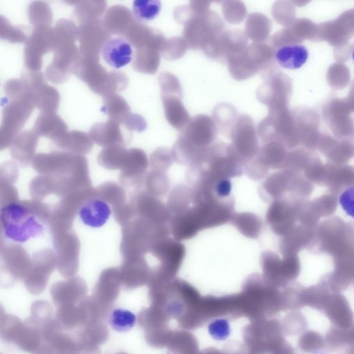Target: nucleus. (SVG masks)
Returning a JSON list of instances; mask_svg holds the SVG:
<instances>
[{
    "instance_id": "1",
    "label": "nucleus",
    "mask_w": 354,
    "mask_h": 354,
    "mask_svg": "<svg viewBox=\"0 0 354 354\" xmlns=\"http://www.w3.org/2000/svg\"><path fill=\"white\" fill-rule=\"evenodd\" d=\"M51 213L48 206L39 200L15 201L5 204L1 209L3 235L16 243L38 238L50 223Z\"/></svg>"
},
{
    "instance_id": "2",
    "label": "nucleus",
    "mask_w": 354,
    "mask_h": 354,
    "mask_svg": "<svg viewBox=\"0 0 354 354\" xmlns=\"http://www.w3.org/2000/svg\"><path fill=\"white\" fill-rule=\"evenodd\" d=\"M79 33V27L67 19H59L52 28L53 58L46 69V77L53 84L65 82L73 73V65L80 57L75 44Z\"/></svg>"
},
{
    "instance_id": "3",
    "label": "nucleus",
    "mask_w": 354,
    "mask_h": 354,
    "mask_svg": "<svg viewBox=\"0 0 354 354\" xmlns=\"http://www.w3.org/2000/svg\"><path fill=\"white\" fill-rule=\"evenodd\" d=\"M257 132L264 142H279L294 147L298 140L295 121L288 106L268 109V115L258 124Z\"/></svg>"
},
{
    "instance_id": "4",
    "label": "nucleus",
    "mask_w": 354,
    "mask_h": 354,
    "mask_svg": "<svg viewBox=\"0 0 354 354\" xmlns=\"http://www.w3.org/2000/svg\"><path fill=\"white\" fill-rule=\"evenodd\" d=\"M35 109L30 98L11 100L4 106L0 127L1 149L11 145Z\"/></svg>"
},
{
    "instance_id": "5",
    "label": "nucleus",
    "mask_w": 354,
    "mask_h": 354,
    "mask_svg": "<svg viewBox=\"0 0 354 354\" xmlns=\"http://www.w3.org/2000/svg\"><path fill=\"white\" fill-rule=\"evenodd\" d=\"M224 23L214 11L208 10L191 18L185 25L183 38L192 50L201 49L212 36L223 31Z\"/></svg>"
},
{
    "instance_id": "6",
    "label": "nucleus",
    "mask_w": 354,
    "mask_h": 354,
    "mask_svg": "<svg viewBox=\"0 0 354 354\" xmlns=\"http://www.w3.org/2000/svg\"><path fill=\"white\" fill-rule=\"evenodd\" d=\"M53 50L52 28H34L24 45L25 68L32 71H40L44 55Z\"/></svg>"
},
{
    "instance_id": "7",
    "label": "nucleus",
    "mask_w": 354,
    "mask_h": 354,
    "mask_svg": "<svg viewBox=\"0 0 354 354\" xmlns=\"http://www.w3.org/2000/svg\"><path fill=\"white\" fill-rule=\"evenodd\" d=\"M79 32L80 56L100 61L102 47L112 36L102 19L80 24Z\"/></svg>"
},
{
    "instance_id": "8",
    "label": "nucleus",
    "mask_w": 354,
    "mask_h": 354,
    "mask_svg": "<svg viewBox=\"0 0 354 354\" xmlns=\"http://www.w3.org/2000/svg\"><path fill=\"white\" fill-rule=\"evenodd\" d=\"M290 93L291 84L288 77L274 72L258 87L256 95L259 102L270 109L287 106Z\"/></svg>"
},
{
    "instance_id": "9",
    "label": "nucleus",
    "mask_w": 354,
    "mask_h": 354,
    "mask_svg": "<svg viewBox=\"0 0 354 354\" xmlns=\"http://www.w3.org/2000/svg\"><path fill=\"white\" fill-rule=\"evenodd\" d=\"M72 73L96 94L104 95L110 71L100 61L80 56L73 64Z\"/></svg>"
},
{
    "instance_id": "10",
    "label": "nucleus",
    "mask_w": 354,
    "mask_h": 354,
    "mask_svg": "<svg viewBox=\"0 0 354 354\" xmlns=\"http://www.w3.org/2000/svg\"><path fill=\"white\" fill-rule=\"evenodd\" d=\"M218 127L214 119L207 115H197L190 119L183 129L182 136L196 148L205 147L216 137Z\"/></svg>"
},
{
    "instance_id": "11",
    "label": "nucleus",
    "mask_w": 354,
    "mask_h": 354,
    "mask_svg": "<svg viewBox=\"0 0 354 354\" xmlns=\"http://www.w3.org/2000/svg\"><path fill=\"white\" fill-rule=\"evenodd\" d=\"M257 130L250 115L239 116L230 133L235 151L246 156L254 154L258 149Z\"/></svg>"
},
{
    "instance_id": "12",
    "label": "nucleus",
    "mask_w": 354,
    "mask_h": 354,
    "mask_svg": "<svg viewBox=\"0 0 354 354\" xmlns=\"http://www.w3.org/2000/svg\"><path fill=\"white\" fill-rule=\"evenodd\" d=\"M123 37L136 49L147 48L159 51L160 54L167 40L160 32L136 19Z\"/></svg>"
},
{
    "instance_id": "13",
    "label": "nucleus",
    "mask_w": 354,
    "mask_h": 354,
    "mask_svg": "<svg viewBox=\"0 0 354 354\" xmlns=\"http://www.w3.org/2000/svg\"><path fill=\"white\" fill-rule=\"evenodd\" d=\"M82 221L92 227L104 225L109 219L111 209L108 203L95 194L87 198L78 211Z\"/></svg>"
},
{
    "instance_id": "14",
    "label": "nucleus",
    "mask_w": 354,
    "mask_h": 354,
    "mask_svg": "<svg viewBox=\"0 0 354 354\" xmlns=\"http://www.w3.org/2000/svg\"><path fill=\"white\" fill-rule=\"evenodd\" d=\"M53 244L57 253V264L64 266H77L79 241L75 234L70 230L56 232L54 234Z\"/></svg>"
},
{
    "instance_id": "15",
    "label": "nucleus",
    "mask_w": 354,
    "mask_h": 354,
    "mask_svg": "<svg viewBox=\"0 0 354 354\" xmlns=\"http://www.w3.org/2000/svg\"><path fill=\"white\" fill-rule=\"evenodd\" d=\"M101 53L104 61L115 68L124 66L132 59L131 44L124 38L109 39L104 44Z\"/></svg>"
},
{
    "instance_id": "16",
    "label": "nucleus",
    "mask_w": 354,
    "mask_h": 354,
    "mask_svg": "<svg viewBox=\"0 0 354 354\" xmlns=\"http://www.w3.org/2000/svg\"><path fill=\"white\" fill-rule=\"evenodd\" d=\"M38 138L33 129L20 132L10 146L11 156L21 165H28L35 158Z\"/></svg>"
},
{
    "instance_id": "17",
    "label": "nucleus",
    "mask_w": 354,
    "mask_h": 354,
    "mask_svg": "<svg viewBox=\"0 0 354 354\" xmlns=\"http://www.w3.org/2000/svg\"><path fill=\"white\" fill-rule=\"evenodd\" d=\"M102 19L106 28L111 35L122 37L136 21L132 12L122 5H114L110 7Z\"/></svg>"
},
{
    "instance_id": "18",
    "label": "nucleus",
    "mask_w": 354,
    "mask_h": 354,
    "mask_svg": "<svg viewBox=\"0 0 354 354\" xmlns=\"http://www.w3.org/2000/svg\"><path fill=\"white\" fill-rule=\"evenodd\" d=\"M178 95H161L165 116L174 129L183 130L190 120L189 114Z\"/></svg>"
},
{
    "instance_id": "19",
    "label": "nucleus",
    "mask_w": 354,
    "mask_h": 354,
    "mask_svg": "<svg viewBox=\"0 0 354 354\" xmlns=\"http://www.w3.org/2000/svg\"><path fill=\"white\" fill-rule=\"evenodd\" d=\"M88 135L93 142L101 147L122 145L124 138L120 124L108 120L105 122L96 123L91 128Z\"/></svg>"
},
{
    "instance_id": "20",
    "label": "nucleus",
    "mask_w": 354,
    "mask_h": 354,
    "mask_svg": "<svg viewBox=\"0 0 354 354\" xmlns=\"http://www.w3.org/2000/svg\"><path fill=\"white\" fill-rule=\"evenodd\" d=\"M54 142L59 148L75 155L86 154L93 148V140L89 135L76 130L66 131Z\"/></svg>"
},
{
    "instance_id": "21",
    "label": "nucleus",
    "mask_w": 354,
    "mask_h": 354,
    "mask_svg": "<svg viewBox=\"0 0 354 354\" xmlns=\"http://www.w3.org/2000/svg\"><path fill=\"white\" fill-rule=\"evenodd\" d=\"M32 129L38 136L54 141L67 131L68 127L56 113L41 112L35 120Z\"/></svg>"
},
{
    "instance_id": "22",
    "label": "nucleus",
    "mask_w": 354,
    "mask_h": 354,
    "mask_svg": "<svg viewBox=\"0 0 354 354\" xmlns=\"http://www.w3.org/2000/svg\"><path fill=\"white\" fill-rule=\"evenodd\" d=\"M308 57L307 48L302 44L283 46L274 52V59L279 65L287 69H297L306 62Z\"/></svg>"
},
{
    "instance_id": "23",
    "label": "nucleus",
    "mask_w": 354,
    "mask_h": 354,
    "mask_svg": "<svg viewBox=\"0 0 354 354\" xmlns=\"http://www.w3.org/2000/svg\"><path fill=\"white\" fill-rule=\"evenodd\" d=\"M248 38L241 30H227L221 32L218 37L222 58L227 60L230 57L243 51L248 46Z\"/></svg>"
},
{
    "instance_id": "24",
    "label": "nucleus",
    "mask_w": 354,
    "mask_h": 354,
    "mask_svg": "<svg viewBox=\"0 0 354 354\" xmlns=\"http://www.w3.org/2000/svg\"><path fill=\"white\" fill-rule=\"evenodd\" d=\"M272 30V22L265 15L260 12L250 13L245 24V33L254 42L266 40Z\"/></svg>"
},
{
    "instance_id": "25",
    "label": "nucleus",
    "mask_w": 354,
    "mask_h": 354,
    "mask_svg": "<svg viewBox=\"0 0 354 354\" xmlns=\"http://www.w3.org/2000/svg\"><path fill=\"white\" fill-rule=\"evenodd\" d=\"M74 6L73 15L80 24L101 19L104 13L107 2L106 1H67Z\"/></svg>"
},
{
    "instance_id": "26",
    "label": "nucleus",
    "mask_w": 354,
    "mask_h": 354,
    "mask_svg": "<svg viewBox=\"0 0 354 354\" xmlns=\"http://www.w3.org/2000/svg\"><path fill=\"white\" fill-rule=\"evenodd\" d=\"M245 49L226 60L230 75L237 81L247 80L259 73Z\"/></svg>"
},
{
    "instance_id": "27",
    "label": "nucleus",
    "mask_w": 354,
    "mask_h": 354,
    "mask_svg": "<svg viewBox=\"0 0 354 354\" xmlns=\"http://www.w3.org/2000/svg\"><path fill=\"white\" fill-rule=\"evenodd\" d=\"M103 106L101 111L104 113L109 120L119 124H123L124 120L131 113V108L127 102L117 93L104 95Z\"/></svg>"
},
{
    "instance_id": "28",
    "label": "nucleus",
    "mask_w": 354,
    "mask_h": 354,
    "mask_svg": "<svg viewBox=\"0 0 354 354\" xmlns=\"http://www.w3.org/2000/svg\"><path fill=\"white\" fill-rule=\"evenodd\" d=\"M160 62V53L156 50L141 48L136 49L132 66L135 71L145 74H155Z\"/></svg>"
},
{
    "instance_id": "29",
    "label": "nucleus",
    "mask_w": 354,
    "mask_h": 354,
    "mask_svg": "<svg viewBox=\"0 0 354 354\" xmlns=\"http://www.w3.org/2000/svg\"><path fill=\"white\" fill-rule=\"evenodd\" d=\"M35 108L41 112L56 113L59 108L60 96L57 90L47 84L32 93Z\"/></svg>"
},
{
    "instance_id": "30",
    "label": "nucleus",
    "mask_w": 354,
    "mask_h": 354,
    "mask_svg": "<svg viewBox=\"0 0 354 354\" xmlns=\"http://www.w3.org/2000/svg\"><path fill=\"white\" fill-rule=\"evenodd\" d=\"M214 119L218 129L222 133H229L230 136L237 118V111L230 104L220 103L217 104L212 112Z\"/></svg>"
},
{
    "instance_id": "31",
    "label": "nucleus",
    "mask_w": 354,
    "mask_h": 354,
    "mask_svg": "<svg viewBox=\"0 0 354 354\" xmlns=\"http://www.w3.org/2000/svg\"><path fill=\"white\" fill-rule=\"evenodd\" d=\"M325 183L337 190L346 187L354 186V169L351 167H335L330 165L326 167Z\"/></svg>"
},
{
    "instance_id": "32",
    "label": "nucleus",
    "mask_w": 354,
    "mask_h": 354,
    "mask_svg": "<svg viewBox=\"0 0 354 354\" xmlns=\"http://www.w3.org/2000/svg\"><path fill=\"white\" fill-rule=\"evenodd\" d=\"M147 165V158L145 153L140 149H130L121 168V180L125 183L136 175V173L142 171Z\"/></svg>"
},
{
    "instance_id": "33",
    "label": "nucleus",
    "mask_w": 354,
    "mask_h": 354,
    "mask_svg": "<svg viewBox=\"0 0 354 354\" xmlns=\"http://www.w3.org/2000/svg\"><path fill=\"white\" fill-rule=\"evenodd\" d=\"M128 150L122 145H114L104 147L98 154L97 160L100 165L109 169L122 168Z\"/></svg>"
},
{
    "instance_id": "34",
    "label": "nucleus",
    "mask_w": 354,
    "mask_h": 354,
    "mask_svg": "<svg viewBox=\"0 0 354 354\" xmlns=\"http://www.w3.org/2000/svg\"><path fill=\"white\" fill-rule=\"evenodd\" d=\"M28 15L34 28L50 27L53 13L49 5L44 1H32L29 4Z\"/></svg>"
},
{
    "instance_id": "35",
    "label": "nucleus",
    "mask_w": 354,
    "mask_h": 354,
    "mask_svg": "<svg viewBox=\"0 0 354 354\" xmlns=\"http://www.w3.org/2000/svg\"><path fill=\"white\" fill-rule=\"evenodd\" d=\"M161 3L158 0H136L133 3L132 13L140 22L153 19L160 12Z\"/></svg>"
},
{
    "instance_id": "36",
    "label": "nucleus",
    "mask_w": 354,
    "mask_h": 354,
    "mask_svg": "<svg viewBox=\"0 0 354 354\" xmlns=\"http://www.w3.org/2000/svg\"><path fill=\"white\" fill-rule=\"evenodd\" d=\"M109 322L115 330L127 332L134 326L136 322V316L128 310L116 308L111 313Z\"/></svg>"
},
{
    "instance_id": "37",
    "label": "nucleus",
    "mask_w": 354,
    "mask_h": 354,
    "mask_svg": "<svg viewBox=\"0 0 354 354\" xmlns=\"http://www.w3.org/2000/svg\"><path fill=\"white\" fill-rule=\"evenodd\" d=\"M2 255L6 266L10 268L28 267L31 265L28 254L19 245H6L5 251L2 250Z\"/></svg>"
},
{
    "instance_id": "38",
    "label": "nucleus",
    "mask_w": 354,
    "mask_h": 354,
    "mask_svg": "<svg viewBox=\"0 0 354 354\" xmlns=\"http://www.w3.org/2000/svg\"><path fill=\"white\" fill-rule=\"evenodd\" d=\"M96 195L115 207L124 203V192L121 187L113 182L106 183L96 190Z\"/></svg>"
},
{
    "instance_id": "39",
    "label": "nucleus",
    "mask_w": 354,
    "mask_h": 354,
    "mask_svg": "<svg viewBox=\"0 0 354 354\" xmlns=\"http://www.w3.org/2000/svg\"><path fill=\"white\" fill-rule=\"evenodd\" d=\"M222 12L227 22L238 24L245 19L247 9L242 1H226L222 5Z\"/></svg>"
},
{
    "instance_id": "40",
    "label": "nucleus",
    "mask_w": 354,
    "mask_h": 354,
    "mask_svg": "<svg viewBox=\"0 0 354 354\" xmlns=\"http://www.w3.org/2000/svg\"><path fill=\"white\" fill-rule=\"evenodd\" d=\"M187 48V44L183 37H173L167 40L161 55L167 60H175L181 58Z\"/></svg>"
},
{
    "instance_id": "41",
    "label": "nucleus",
    "mask_w": 354,
    "mask_h": 354,
    "mask_svg": "<svg viewBox=\"0 0 354 354\" xmlns=\"http://www.w3.org/2000/svg\"><path fill=\"white\" fill-rule=\"evenodd\" d=\"M3 89L5 94L11 100L30 98L33 102L32 93L21 79L8 80L5 82Z\"/></svg>"
},
{
    "instance_id": "42",
    "label": "nucleus",
    "mask_w": 354,
    "mask_h": 354,
    "mask_svg": "<svg viewBox=\"0 0 354 354\" xmlns=\"http://www.w3.org/2000/svg\"><path fill=\"white\" fill-rule=\"evenodd\" d=\"M0 37L10 43H24L28 39L26 35L19 28L13 26L3 16H0Z\"/></svg>"
},
{
    "instance_id": "43",
    "label": "nucleus",
    "mask_w": 354,
    "mask_h": 354,
    "mask_svg": "<svg viewBox=\"0 0 354 354\" xmlns=\"http://www.w3.org/2000/svg\"><path fill=\"white\" fill-rule=\"evenodd\" d=\"M161 95H178L183 97V88L179 80L169 72H164L158 76Z\"/></svg>"
},
{
    "instance_id": "44",
    "label": "nucleus",
    "mask_w": 354,
    "mask_h": 354,
    "mask_svg": "<svg viewBox=\"0 0 354 354\" xmlns=\"http://www.w3.org/2000/svg\"><path fill=\"white\" fill-rule=\"evenodd\" d=\"M312 207L320 216H327L333 214L337 206V200L333 195H323L311 203Z\"/></svg>"
},
{
    "instance_id": "45",
    "label": "nucleus",
    "mask_w": 354,
    "mask_h": 354,
    "mask_svg": "<svg viewBox=\"0 0 354 354\" xmlns=\"http://www.w3.org/2000/svg\"><path fill=\"white\" fill-rule=\"evenodd\" d=\"M208 333L215 340H225L230 335V326L225 319L220 318L211 322L207 326Z\"/></svg>"
},
{
    "instance_id": "46",
    "label": "nucleus",
    "mask_w": 354,
    "mask_h": 354,
    "mask_svg": "<svg viewBox=\"0 0 354 354\" xmlns=\"http://www.w3.org/2000/svg\"><path fill=\"white\" fill-rule=\"evenodd\" d=\"M272 13L279 24L286 25L291 21L292 8L287 2L277 1L273 4Z\"/></svg>"
},
{
    "instance_id": "47",
    "label": "nucleus",
    "mask_w": 354,
    "mask_h": 354,
    "mask_svg": "<svg viewBox=\"0 0 354 354\" xmlns=\"http://www.w3.org/2000/svg\"><path fill=\"white\" fill-rule=\"evenodd\" d=\"M339 203L345 213L354 218V186L346 188L340 194Z\"/></svg>"
},
{
    "instance_id": "48",
    "label": "nucleus",
    "mask_w": 354,
    "mask_h": 354,
    "mask_svg": "<svg viewBox=\"0 0 354 354\" xmlns=\"http://www.w3.org/2000/svg\"><path fill=\"white\" fill-rule=\"evenodd\" d=\"M123 124L132 131L142 132L147 127L145 119L140 115L130 113L124 120Z\"/></svg>"
},
{
    "instance_id": "49",
    "label": "nucleus",
    "mask_w": 354,
    "mask_h": 354,
    "mask_svg": "<svg viewBox=\"0 0 354 354\" xmlns=\"http://www.w3.org/2000/svg\"><path fill=\"white\" fill-rule=\"evenodd\" d=\"M130 205H124V203L115 207V216L118 223L126 225L129 223L132 209Z\"/></svg>"
},
{
    "instance_id": "50",
    "label": "nucleus",
    "mask_w": 354,
    "mask_h": 354,
    "mask_svg": "<svg viewBox=\"0 0 354 354\" xmlns=\"http://www.w3.org/2000/svg\"><path fill=\"white\" fill-rule=\"evenodd\" d=\"M352 58H353V60L354 61V48H353V50L352 52Z\"/></svg>"
},
{
    "instance_id": "51",
    "label": "nucleus",
    "mask_w": 354,
    "mask_h": 354,
    "mask_svg": "<svg viewBox=\"0 0 354 354\" xmlns=\"http://www.w3.org/2000/svg\"><path fill=\"white\" fill-rule=\"evenodd\" d=\"M319 354H325V353H319Z\"/></svg>"
}]
</instances>
